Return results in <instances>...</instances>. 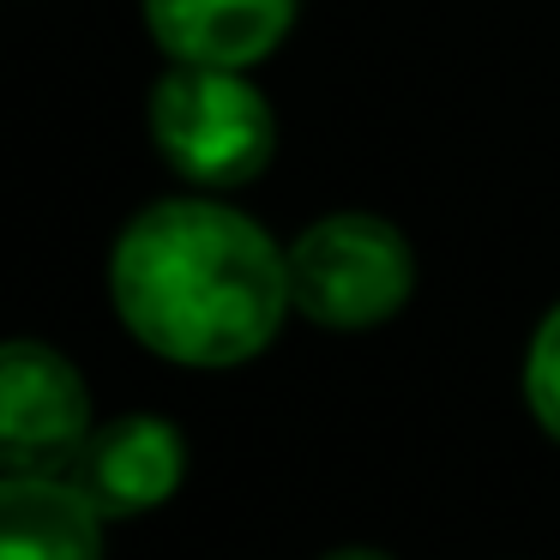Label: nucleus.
<instances>
[{
	"label": "nucleus",
	"mask_w": 560,
	"mask_h": 560,
	"mask_svg": "<svg viewBox=\"0 0 560 560\" xmlns=\"http://www.w3.org/2000/svg\"><path fill=\"white\" fill-rule=\"evenodd\" d=\"M326 560H392V555H380V548H338V555H326Z\"/></svg>",
	"instance_id": "obj_9"
},
{
	"label": "nucleus",
	"mask_w": 560,
	"mask_h": 560,
	"mask_svg": "<svg viewBox=\"0 0 560 560\" xmlns=\"http://www.w3.org/2000/svg\"><path fill=\"white\" fill-rule=\"evenodd\" d=\"M524 404L560 440V302L530 331V350H524Z\"/></svg>",
	"instance_id": "obj_8"
},
{
	"label": "nucleus",
	"mask_w": 560,
	"mask_h": 560,
	"mask_svg": "<svg viewBox=\"0 0 560 560\" xmlns=\"http://www.w3.org/2000/svg\"><path fill=\"white\" fill-rule=\"evenodd\" d=\"M416 247L380 211H326L290 242V302L326 331H368L404 314Z\"/></svg>",
	"instance_id": "obj_3"
},
{
	"label": "nucleus",
	"mask_w": 560,
	"mask_h": 560,
	"mask_svg": "<svg viewBox=\"0 0 560 560\" xmlns=\"http://www.w3.org/2000/svg\"><path fill=\"white\" fill-rule=\"evenodd\" d=\"M302 0H145V25L170 61L254 67L290 37Z\"/></svg>",
	"instance_id": "obj_6"
},
{
	"label": "nucleus",
	"mask_w": 560,
	"mask_h": 560,
	"mask_svg": "<svg viewBox=\"0 0 560 560\" xmlns=\"http://www.w3.org/2000/svg\"><path fill=\"white\" fill-rule=\"evenodd\" d=\"M109 302L163 362L242 368L295 307L290 247L223 199H158L115 235Z\"/></svg>",
	"instance_id": "obj_1"
},
{
	"label": "nucleus",
	"mask_w": 560,
	"mask_h": 560,
	"mask_svg": "<svg viewBox=\"0 0 560 560\" xmlns=\"http://www.w3.org/2000/svg\"><path fill=\"white\" fill-rule=\"evenodd\" d=\"M0 560H103V512L67 476L0 470Z\"/></svg>",
	"instance_id": "obj_7"
},
{
	"label": "nucleus",
	"mask_w": 560,
	"mask_h": 560,
	"mask_svg": "<svg viewBox=\"0 0 560 560\" xmlns=\"http://www.w3.org/2000/svg\"><path fill=\"white\" fill-rule=\"evenodd\" d=\"M187 476V440L163 416H115V422L91 428L79 446L67 482L103 512V518H133L151 512L182 488Z\"/></svg>",
	"instance_id": "obj_5"
},
{
	"label": "nucleus",
	"mask_w": 560,
	"mask_h": 560,
	"mask_svg": "<svg viewBox=\"0 0 560 560\" xmlns=\"http://www.w3.org/2000/svg\"><path fill=\"white\" fill-rule=\"evenodd\" d=\"M151 145L163 151L182 182L206 194H230L271 170L278 151V115L266 91L242 67H194L175 61L151 85Z\"/></svg>",
	"instance_id": "obj_2"
},
{
	"label": "nucleus",
	"mask_w": 560,
	"mask_h": 560,
	"mask_svg": "<svg viewBox=\"0 0 560 560\" xmlns=\"http://www.w3.org/2000/svg\"><path fill=\"white\" fill-rule=\"evenodd\" d=\"M91 428V386L55 343H0V470L67 476Z\"/></svg>",
	"instance_id": "obj_4"
}]
</instances>
